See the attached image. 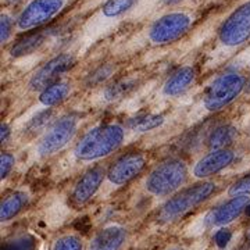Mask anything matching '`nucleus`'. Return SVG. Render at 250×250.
Masks as SVG:
<instances>
[{"instance_id": "6", "label": "nucleus", "mask_w": 250, "mask_h": 250, "mask_svg": "<svg viewBox=\"0 0 250 250\" xmlns=\"http://www.w3.org/2000/svg\"><path fill=\"white\" fill-rule=\"evenodd\" d=\"M192 18L187 13H168L160 17L150 29H149V39L154 45H168L175 42L190 28Z\"/></svg>"}, {"instance_id": "4", "label": "nucleus", "mask_w": 250, "mask_h": 250, "mask_svg": "<svg viewBox=\"0 0 250 250\" xmlns=\"http://www.w3.org/2000/svg\"><path fill=\"white\" fill-rule=\"evenodd\" d=\"M214 190V182H202V184H197L195 187L188 188L185 190L179 192L163 206L160 220L164 223L178 220L179 217L185 215L195 207L202 205L206 199L211 196Z\"/></svg>"}, {"instance_id": "27", "label": "nucleus", "mask_w": 250, "mask_h": 250, "mask_svg": "<svg viewBox=\"0 0 250 250\" xmlns=\"http://www.w3.org/2000/svg\"><path fill=\"white\" fill-rule=\"evenodd\" d=\"M111 72H113V70L110 67H100L93 75H90L89 82L90 83H100V82H103L106 78H108L111 75Z\"/></svg>"}, {"instance_id": "2", "label": "nucleus", "mask_w": 250, "mask_h": 250, "mask_svg": "<svg viewBox=\"0 0 250 250\" xmlns=\"http://www.w3.org/2000/svg\"><path fill=\"white\" fill-rule=\"evenodd\" d=\"M188 178L187 164L179 159L161 163L146 179V190L153 196H168L178 190Z\"/></svg>"}, {"instance_id": "14", "label": "nucleus", "mask_w": 250, "mask_h": 250, "mask_svg": "<svg viewBox=\"0 0 250 250\" xmlns=\"http://www.w3.org/2000/svg\"><path fill=\"white\" fill-rule=\"evenodd\" d=\"M126 241V231L120 225H108L92 239L89 250H121Z\"/></svg>"}, {"instance_id": "21", "label": "nucleus", "mask_w": 250, "mask_h": 250, "mask_svg": "<svg viewBox=\"0 0 250 250\" xmlns=\"http://www.w3.org/2000/svg\"><path fill=\"white\" fill-rule=\"evenodd\" d=\"M164 123V117L157 116V114H147V116L138 117L131 123V126L135 131L139 132H146V131H152L159 128Z\"/></svg>"}, {"instance_id": "10", "label": "nucleus", "mask_w": 250, "mask_h": 250, "mask_svg": "<svg viewBox=\"0 0 250 250\" xmlns=\"http://www.w3.org/2000/svg\"><path fill=\"white\" fill-rule=\"evenodd\" d=\"M146 167V159L141 153H129L113 163L107 171L110 184L121 187L138 177Z\"/></svg>"}, {"instance_id": "20", "label": "nucleus", "mask_w": 250, "mask_h": 250, "mask_svg": "<svg viewBox=\"0 0 250 250\" xmlns=\"http://www.w3.org/2000/svg\"><path fill=\"white\" fill-rule=\"evenodd\" d=\"M135 1L136 0H107L102 7V14L106 18L120 17L134 7Z\"/></svg>"}, {"instance_id": "7", "label": "nucleus", "mask_w": 250, "mask_h": 250, "mask_svg": "<svg viewBox=\"0 0 250 250\" xmlns=\"http://www.w3.org/2000/svg\"><path fill=\"white\" fill-rule=\"evenodd\" d=\"M218 38L225 47H238L248 42L250 38V1L243 3L224 21Z\"/></svg>"}, {"instance_id": "17", "label": "nucleus", "mask_w": 250, "mask_h": 250, "mask_svg": "<svg viewBox=\"0 0 250 250\" xmlns=\"http://www.w3.org/2000/svg\"><path fill=\"white\" fill-rule=\"evenodd\" d=\"M70 92H71V86L67 82H57V83H54V85L41 92L39 102L45 107H53V106L62 103L65 99L68 98Z\"/></svg>"}, {"instance_id": "16", "label": "nucleus", "mask_w": 250, "mask_h": 250, "mask_svg": "<svg viewBox=\"0 0 250 250\" xmlns=\"http://www.w3.org/2000/svg\"><path fill=\"white\" fill-rule=\"evenodd\" d=\"M28 195L25 192H14L6 197L0 206V220L1 223H6L11 220L27 206Z\"/></svg>"}, {"instance_id": "18", "label": "nucleus", "mask_w": 250, "mask_h": 250, "mask_svg": "<svg viewBox=\"0 0 250 250\" xmlns=\"http://www.w3.org/2000/svg\"><path fill=\"white\" fill-rule=\"evenodd\" d=\"M236 138V129L231 125H221L215 128L207 139V145L211 150L227 149Z\"/></svg>"}, {"instance_id": "29", "label": "nucleus", "mask_w": 250, "mask_h": 250, "mask_svg": "<svg viewBox=\"0 0 250 250\" xmlns=\"http://www.w3.org/2000/svg\"><path fill=\"white\" fill-rule=\"evenodd\" d=\"M246 89H248V92H250V80H249V82H248V86H246Z\"/></svg>"}, {"instance_id": "30", "label": "nucleus", "mask_w": 250, "mask_h": 250, "mask_svg": "<svg viewBox=\"0 0 250 250\" xmlns=\"http://www.w3.org/2000/svg\"><path fill=\"white\" fill-rule=\"evenodd\" d=\"M170 250H184V249H181V248H174V249H170Z\"/></svg>"}, {"instance_id": "5", "label": "nucleus", "mask_w": 250, "mask_h": 250, "mask_svg": "<svg viewBox=\"0 0 250 250\" xmlns=\"http://www.w3.org/2000/svg\"><path fill=\"white\" fill-rule=\"evenodd\" d=\"M78 117L74 114L60 117L53 125L46 131L38 145V153L41 156H52L60 152L71 142L78 128Z\"/></svg>"}, {"instance_id": "15", "label": "nucleus", "mask_w": 250, "mask_h": 250, "mask_svg": "<svg viewBox=\"0 0 250 250\" xmlns=\"http://www.w3.org/2000/svg\"><path fill=\"white\" fill-rule=\"evenodd\" d=\"M196 78V72L192 67H182L171 75L168 80L166 81L163 86V93L168 98H175L182 95L185 90L190 88L193 81Z\"/></svg>"}, {"instance_id": "13", "label": "nucleus", "mask_w": 250, "mask_h": 250, "mask_svg": "<svg viewBox=\"0 0 250 250\" xmlns=\"http://www.w3.org/2000/svg\"><path fill=\"white\" fill-rule=\"evenodd\" d=\"M104 177H107V172L102 167H95L92 170L86 171L83 177L74 187L71 196L72 200L77 205H85L86 202H89L90 199L96 195Z\"/></svg>"}, {"instance_id": "9", "label": "nucleus", "mask_w": 250, "mask_h": 250, "mask_svg": "<svg viewBox=\"0 0 250 250\" xmlns=\"http://www.w3.org/2000/svg\"><path fill=\"white\" fill-rule=\"evenodd\" d=\"M74 56L72 54H60L54 59L49 60L42 68H39L31 78L29 86L32 90H45L59 82V78L64 72H67L74 65Z\"/></svg>"}, {"instance_id": "22", "label": "nucleus", "mask_w": 250, "mask_h": 250, "mask_svg": "<svg viewBox=\"0 0 250 250\" xmlns=\"http://www.w3.org/2000/svg\"><path fill=\"white\" fill-rule=\"evenodd\" d=\"M52 250H82V241L75 235H65L54 242Z\"/></svg>"}, {"instance_id": "3", "label": "nucleus", "mask_w": 250, "mask_h": 250, "mask_svg": "<svg viewBox=\"0 0 250 250\" xmlns=\"http://www.w3.org/2000/svg\"><path fill=\"white\" fill-rule=\"evenodd\" d=\"M246 86V80L241 74L227 72L215 78L206 90L203 104L208 111H220L241 95Z\"/></svg>"}, {"instance_id": "19", "label": "nucleus", "mask_w": 250, "mask_h": 250, "mask_svg": "<svg viewBox=\"0 0 250 250\" xmlns=\"http://www.w3.org/2000/svg\"><path fill=\"white\" fill-rule=\"evenodd\" d=\"M43 39H45L43 32H36V34H32V35H28L27 38L21 39L20 42H17L16 45L13 46L11 56L13 57H21V56H25V54L35 52L36 49L43 43Z\"/></svg>"}, {"instance_id": "25", "label": "nucleus", "mask_w": 250, "mask_h": 250, "mask_svg": "<svg viewBox=\"0 0 250 250\" xmlns=\"http://www.w3.org/2000/svg\"><path fill=\"white\" fill-rule=\"evenodd\" d=\"M232 239V232L228 228H220L218 231H215L214 233V243L218 246V249H225L229 242Z\"/></svg>"}, {"instance_id": "31", "label": "nucleus", "mask_w": 250, "mask_h": 250, "mask_svg": "<svg viewBox=\"0 0 250 250\" xmlns=\"http://www.w3.org/2000/svg\"><path fill=\"white\" fill-rule=\"evenodd\" d=\"M249 236H250V235H249Z\"/></svg>"}, {"instance_id": "26", "label": "nucleus", "mask_w": 250, "mask_h": 250, "mask_svg": "<svg viewBox=\"0 0 250 250\" xmlns=\"http://www.w3.org/2000/svg\"><path fill=\"white\" fill-rule=\"evenodd\" d=\"M11 29H13V20L7 14H1L0 20V41L1 43H6L11 36Z\"/></svg>"}, {"instance_id": "12", "label": "nucleus", "mask_w": 250, "mask_h": 250, "mask_svg": "<svg viewBox=\"0 0 250 250\" xmlns=\"http://www.w3.org/2000/svg\"><path fill=\"white\" fill-rule=\"evenodd\" d=\"M235 160V153L229 149L211 150L202 157L193 167V175L199 179L208 178L229 167Z\"/></svg>"}, {"instance_id": "1", "label": "nucleus", "mask_w": 250, "mask_h": 250, "mask_svg": "<svg viewBox=\"0 0 250 250\" xmlns=\"http://www.w3.org/2000/svg\"><path fill=\"white\" fill-rule=\"evenodd\" d=\"M125 131L118 124H104L92 128L77 143L74 154L81 161H95L114 153L124 142Z\"/></svg>"}, {"instance_id": "28", "label": "nucleus", "mask_w": 250, "mask_h": 250, "mask_svg": "<svg viewBox=\"0 0 250 250\" xmlns=\"http://www.w3.org/2000/svg\"><path fill=\"white\" fill-rule=\"evenodd\" d=\"M10 134H11V131H10L9 125L1 124V126H0V141H1V143L7 142Z\"/></svg>"}, {"instance_id": "24", "label": "nucleus", "mask_w": 250, "mask_h": 250, "mask_svg": "<svg viewBox=\"0 0 250 250\" xmlns=\"http://www.w3.org/2000/svg\"><path fill=\"white\" fill-rule=\"evenodd\" d=\"M14 163H16V160H14L13 154L7 152L1 153V156H0V178H1V181L9 177V174L14 167Z\"/></svg>"}, {"instance_id": "8", "label": "nucleus", "mask_w": 250, "mask_h": 250, "mask_svg": "<svg viewBox=\"0 0 250 250\" xmlns=\"http://www.w3.org/2000/svg\"><path fill=\"white\" fill-rule=\"evenodd\" d=\"M64 4L65 0H32L18 17V29L29 31L43 25L62 11Z\"/></svg>"}, {"instance_id": "23", "label": "nucleus", "mask_w": 250, "mask_h": 250, "mask_svg": "<svg viewBox=\"0 0 250 250\" xmlns=\"http://www.w3.org/2000/svg\"><path fill=\"white\" fill-rule=\"evenodd\" d=\"M229 196H250V175L239 179L228 190Z\"/></svg>"}, {"instance_id": "11", "label": "nucleus", "mask_w": 250, "mask_h": 250, "mask_svg": "<svg viewBox=\"0 0 250 250\" xmlns=\"http://www.w3.org/2000/svg\"><path fill=\"white\" fill-rule=\"evenodd\" d=\"M250 205L249 196H235L225 202L221 206H218L210 214L207 215L206 223L208 227H218L224 228L227 225L233 223L236 218H239L241 214L248 210Z\"/></svg>"}]
</instances>
